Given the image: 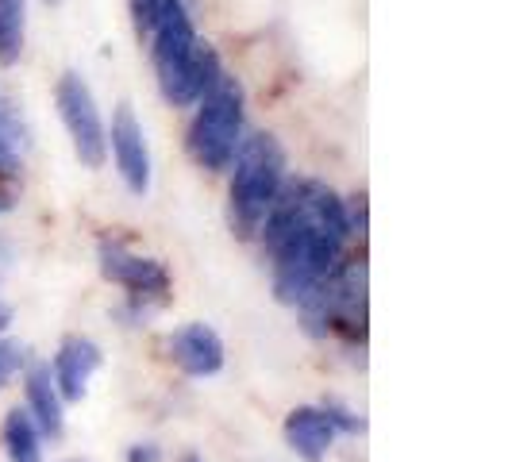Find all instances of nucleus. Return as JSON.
Returning <instances> with one entry per match:
<instances>
[{"instance_id": "1", "label": "nucleus", "mask_w": 512, "mask_h": 462, "mask_svg": "<svg viewBox=\"0 0 512 462\" xmlns=\"http://www.w3.org/2000/svg\"><path fill=\"white\" fill-rule=\"evenodd\" d=\"M258 235L274 266L278 301L297 308L343 262V247L351 239L347 205L324 181H285Z\"/></svg>"}, {"instance_id": "2", "label": "nucleus", "mask_w": 512, "mask_h": 462, "mask_svg": "<svg viewBox=\"0 0 512 462\" xmlns=\"http://www.w3.org/2000/svg\"><path fill=\"white\" fill-rule=\"evenodd\" d=\"M147 47H151V66L154 77H158V89H162V97L174 108H193L224 74L220 54L197 35L193 16H189L185 4L174 8L162 24L154 27L151 35H147Z\"/></svg>"}, {"instance_id": "3", "label": "nucleus", "mask_w": 512, "mask_h": 462, "mask_svg": "<svg viewBox=\"0 0 512 462\" xmlns=\"http://www.w3.org/2000/svg\"><path fill=\"white\" fill-rule=\"evenodd\" d=\"M235 174L228 189V216L231 231L239 239H255L266 212L274 208L278 193L285 185V151L282 143L266 131H255L239 143V151L231 158Z\"/></svg>"}, {"instance_id": "4", "label": "nucleus", "mask_w": 512, "mask_h": 462, "mask_svg": "<svg viewBox=\"0 0 512 462\" xmlns=\"http://www.w3.org/2000/svg\"><path fill=\"white\" fill-rule=\"evenodd\" d=\"M243 143V85L235 77L220 74V81L197 101V116L189 124L185 147L201 170H228L235 151Z\"/></svg>"}, {"instance_id": "5", "label": "nucleus", "mask_w": 512, "mask_h": 462, "mask_svg": "<svg viewBox=\"0 0 512 462\" xmlns=\"http://www.w3.org/2000/svg\"><path fill=\"white\" fill-rule=\"evenodd\" d=\"M54 104H58V116L66 124V135L74 143V154L81 158V166L101 170L104 158H108V128H104L101 108H97V97H93L89 81L74 74V70H66V74L58 77Z\"/></svg>"}, {"instance_id": "6", "label": "nucleus", "mask_w": 512, "mask_h": 462, "mask_svg": "<svg viewBox=\"0 0 512 462\" xmlns=\"http://www.w3.org/2000/svg\"><path fill=\"white\" fill-rule=\"evenodd\" d=\"M101 274L112 285L128 289L135 301H166L170 293V274L162 262L131 255L124 243H112V239L101 243Z\"/></svg>"}, {"instance_id": "7", "label": "nucleus", "mask_w": 512, "mask_h": 462, "mask_svg": "<svg viewBox=\"0 0 512 462\" xmlns=\"http://www.w3.org/2000/svg\"><path fill=\"white\" fill-rule=\"evenodd\" d=\"M108 143H112V158H116V170H120L124 185L135 197H147V189H151V151H147L143 124L135 120V108L128 101L116 104V112H112Z\"/></svg>"}, {"instance_id": "8", "label": "nucleus", "mask_w": 512, "mask_h": 462, "mask_svg": "<svg viewBox=\"0 0 512 462\" xmlns=\"http://www.w3.org/2000/svg\"><path fill=\"white\" fill-rule=\"evenodd\" d=\"M104 366L101 347L85 335H66L62 347H58V359H54V389L58 397L66 401H81L85 389H89V378Z\"/></svg>"}, {"instance_id": "9", "label": "nucleus", "mask_w": 512, "mask_h": 462, "mask_svg": "<svg viewBox=\"0 0 512 462\" xmlns=\"http://www.w3.org/2000/svg\"><path fill=\"white\" fill-rule=\"evenodd\" d=\"M170 359L178 362L189 378H212L224 366V339L208 324H185L166 339Z\"/></svg>"}, {"instance_id": "10", "label": "nucleus", "mask_w": 512, "mask_h": 462, "mask_svg": "<svg viewBox=\"0 0 512 462\" xmlns=\"http://www.w3.org/2000/svg\"><path fill=\"white\" fill-rule=\"evenodd\" d=\"M285 439L305 462H324L335 443V424L324 409L301 405L285 416Z\"/></svg>"}, {"instance_id": "11", "label": "nucleus", "mask_w": 512, "mask_h": 462, "mask_svg": "<svg viewBox=\"0 0 512 462\" xmlns=\"http://www.w3.org/2000/svg\"><path fill=\"white\" fill-rule=\"evenodd\" d=\"M27 416L35 420L39 436L62 439V432H66V420H62V397H58V389H54L51 366H43V362L27 366Z\"/></svg>"}, {"instance_id": "12", "label": "nucleus", "mask_w": 512, "mask_h": 462, "mask_svg": "<svg viewBox=\"0 0 512 462\" xmlns=\"http://www.w3.org/2000/svg\"><path fill=\"white\" fill-rule=\"evenodd\" d=\"M4 451H8V462H43L39 428L27 409H12L4 416Z\"/></svg>"}, {"instance_id": "13", "label": "nucleus", "mask_w": 512, "mask_h": 462, "mask_svg": "<svg viewBox=\"0 0 512 462\" xmlns=\"http://www.w3.org/2000/svg\"><path fill=\"white\" fill-rule=\"evenodd\" d=\"M27 39V0H0V66H16Z\"/></svg>"}, {"instance_id": "14", "label": "nucleus", "mask_w": 512, "mask_h": 462, "mask_svg": "<svg viewBox=\"0 0 512 462\" xmlns=\"http://www.w3.org/2000/svg\"><path fill=\"white\" fill-rule=\"evenodd\" d=\"M185 0H131V24H135V35L147 43V35H151L154 27L162 24L174 8H181Z\"/></svg>"}, {"instance_id": "15", "label": "nucleus", "mask_w": 512, "mask_h": 462, "mask_svg": "<svg viewBox=\"0 0 512 462\" xmlns=\"http://www.w3.org/2000/svg\"><path fill=\"white\" fill-rule=\"evenodd\" d=\"M27 366V347L16 339H0V389Z\"/></svg>"}, {"instance_id": "16", "label": "nucleus", "mask_w": 512, "mask_h": 462, "mask_svg": "<svg viewBox=\"0 0 512 462\" xmlns=\"http://www.w3.org/2000/svg\"><path fill=\"white\" fill-rule=\"evenodd\" d=\"M324 412H328V420L335 424V432H351V436H355V432H362V428H366V420H359L351 409H343L339 401H328V405H324Z\"/></svg>"}, {"instance_id": "17", "label": "nucleus", "mask_w": 512, "mask_h": 462, "mask_svg": "<svg viewBox=\"0 0 512 462\" xmlns=\"http://www.w3.org/2000/svg\"><path fill=\"white\" fill-rule=\"evenodd\" d=\"M12 178H20V154L0 135V181H12Z\"/></svg>"}, {"instance_id": "18", "label": "nucleus", "mask_w": 512, "mask_h": 462, "mask_svg": "<svg viewBox=\"0 0 512 462\" xmlns=\"http://www.w3.org/2000/svg\"><path fill=\"white\" fill-rule=\"evenodd\" d=\"M128 462H162V451L154 443H135L128 451Z\"/></svg>"}, {"instance_id": "19", "label": "nucleus", "mask_w": 512, "mask_h": 462, "mask_svg": "<svg viewBox=\"0 0 512 462\" xmlns=\"http://www.w3.org/2000/svg\"><path fill=\"white\" fill-rule=\"evenodd\" d=\"M12 316H16V312H12V305H8V301H0V332L12 324Z\"/></svg>"}, {"instance_id": "20", "label": "nucleus", "mask_w": 512, "mask_h": 462, "mask_svg": "<svg viewBox=\"0 0 512 462\" xmlns=\"http://www.w3.org/2000/svg\"><path fill=\"white\" fill-rule=\"evenodd\" d=\"M8 208H12V197H8V193H4V189H0V216H4V212H8Z\"/></svg>"}, {"instance_id": "21", "label": "nucleus", "mask_w": 512, "mask_h": 462, "mask_svg": "<svg viewBox=\"0 0 512 462\" xmlns=\"http://www.w3.org/2000/svg\"><path fill=\"white\" fill-rule=\"evenodd\" d=\"M66 462H89V459H66Z\"/></svg>"}, {"instance_id": "22", "label": "nucleus", "mask_w": 512, "mask_h": 462, "mask_svg": "<svg viewBox=\"0 0 512 462\" xmlns=\"http://www.w3.org/2000/svg\"><path fill=\"white\" fill-rule=\"evenodd\" d=\"M47 4H58V0H47Z\"/></svg>"}, {"instance_id": "23", "label": "nucleus", "mask_w": 512, "mask_h": 462, "mask_svg": "<svg viewBox=\"0 0 512 462\" xmlns=\"http://www.w3.org/2000/svg\"><path fill=\"white\" fill-rule=\"evenodd\" d=\"M185 462H197V459H185Z\"/></svg>"}]
</instances>
